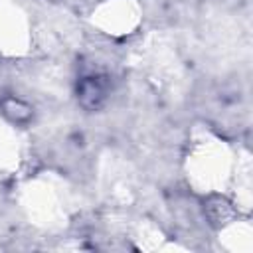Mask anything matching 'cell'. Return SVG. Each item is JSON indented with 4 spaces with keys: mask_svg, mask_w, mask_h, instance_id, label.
<instances>
[{
    "mask_svg": "<svg viewBox=\"0 0 253 253\" xmlns=\"http://www.w3.org/2000/svg\"><path fill=\"white\" fill-rule=\"evenodd\" d=\"M251 154L245 148H239V158H237V168H235V176L231 182V190L229 196L235 204V208L243 213H249L251 210Z\"/></svg>",
    "mask_w": 253,
    "mask_h": 253,
    "instance_id": "obj_9",
    "label": "cell"
},
{
    "mask_svg": "<svg viewBox=\"0 0 253 253\" xmlns=\"http://www.w3.org/2000/svg\"><path fill=\"white\" fill-rule=\"evenodd\" d=\"M132 241L136 243L138 249L144 251H174V249H184L176 243H170L168 237L148 219L140 221L134 231H132Z\"/></svg>",
    "mask_w": 253,
    "mask_h": 253,
    "instance_id": "obj_10",
    "label": "cell"
},
{
    "mask_svg": "<svg viewBox=\"0 0 253 253\" xmlns=\"http://www.w3.org/2000/svg\"><path fill=\"white\" fill-rule=\"evenodd\" d=\"M18 206L38 229L61 231L71 223L77 198L69 182L53 172H42L18 188Z\"/></svg>",
    "mask_w": 253,
    "mask_h": 253,
    "instance_id": "obj_2",
    "label": "cell"
},
{
    "mask_svg": "<svg viewBox=\"0 0 253 253\" xmlns=\"http://www.w3.org/2000/svg\"><path fill=\"white\" fill-rule=\"evenodd\" d=\"M99 180H101V190L107 194V198L125 206L132 204L140 190L132 166L115 154L103 158V164L99 168Z\"/></svg>",
    "mask_w": 253,
    "mask_h": 253,
    "instance_id": "obj_6",
    "label": "cell"
},
{
    "mask_svg": "<svg viewBox=\"0 0 253 253\" xmlns=\"http://www.w3.org/2000/svg\"><path fill=\"white\" fill-rule=\"evenodd\" d=\"M217 243L221 249L231 253H251L253 251V227L247 217L227 219L217 231Z\"/></svg>",
    "mask_w": 253,
    "mask_h": 253,
    "instance_id": "obj_8",
    "label": "cell"
},
{
    "mask_svg": "<svg viewBox=\"0 0 253 253\" xmlns=\"http://www.w3.org/2000/svg\"><path fill=\"white\" fill-rule=\"evenodd\" d=\"M134 63L146 83L166 97H178L184 91L186 67L170 36L162 32L148 34L136 49Z\"/></svg>",
    "mask_w": 253,
    "mask_h": 253,
    "instance_id": "obj_3",
    "label": "cell"
},
{
    "mask_svg": "<svg viewBox=\"0 0 253 253\" xmlns=\"http://www.w3.org/2000/svg\"><path fill=\"white\" fill-rule=\"evenodd\" d=\"M89 20L99 32L121 38L140 26L142 8L138 0H103L93 8Z\"/></svg>",
    "mask_w": 253,
    "mask_h": 253,
    "instance_id": "obj_5",
    "label": "cell"
},
{
    "mask_svg": "<svg viewBox=\"0 0 253 253\" xmlns=\"http://www.w3.org/2000/svg\"><path fill=\"white\" fill-rule=\"evenodd\" d=\"M26 156V140L22 132L0 115V170L14 172Z\"/></svg>",
    "mask_w": 253,
    "mask_h": 253,
    "instance_id": "obj_7",
    "label": "cell"
},
{
    "mask_svg": "<svg viewBox=\"0 0 253 253\" xmlns=\"http://www.w3.org/2000/svg\"><path fill=\"white\" fill-rule=\"evenodd\" d=\"M34 22L16 0H0V55L22 57L34 45Z\"/></svg>",
    "mask_w": 253,
    "mask_h": 253,
    "instance_id": "obj_4",
    "label": "cell"
},
{
    "mask_svg": "<svg viewBox=\"0 0 253 253\" xmlns=\"http://www.w3.org/2000/svg\"><path fill=\"white\" fill-rule=\"evenodd\" d=\"M239 158V148L213 132L200 130L192 136L184 158V174L198 194H229Z\"/></svg>",
    "mask_w": 253,
    "mask_h": 253,
    "instance_id": "obj_1",
    "label": "cell"
}]
</instances>
